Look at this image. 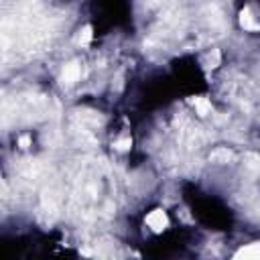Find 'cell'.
Wrapping results in <instances>:
<instances>
[{
  "label": "cell",
  "mask_w": 260,
  "mask_h": 260,
  "mask_svg": "<svg viewBox=\"0 0 260 260\" xmlns=\"http://www.w3.org/2000/svg\"><path fill=\"white\" fill-rule=\"evenodd\" d=\"M146 223H148V228L152 232H162L169 225V217H167V213L162 209H154V211H150L146 215Z\"/></svg>",
  "instance_id": "obj_1"
},
{
  "label": "cell",
  "mask_w": 260,
  "mask_h": 260,
  "mask_svg": "<svg viewBox=\"0 0 260 260\" xmlns=\"http://www.w3.org/2000/svg\"><path fill=\"white\" fill-rule=\"evenodd\" d=\"M79 73H81L79 63H75V61L67 63V65L63 67V73H61V83H63V85H71V83H75V81L79 79Z\"/></svg>",
  "instance_id": "obj_2"
},
{
  "label": "cell",
  "mask_w": 260,
  "mask_h": 260,
  "mask_svg": "<svg viewBox=\"0 0 260 260\" xmlns=\"http://www.w3.org/2000/svg\"><path fill=\"white\" fill-rule=\"evenodd\" d=\"M240 26L244 30H258L260 28V24L254 20V14H252V10L248 6L242 8V12H240Z\"/></svg>",
  "instance_id": "obj_3"
},
{
  "label": "cell",
  "mask_w": 260,
  "mask_h": 260,
  "mask_svg": "<svg viewBox=\"0 0 260 260\" xmlns=\"http://www.w3.org/2000/svg\"><path fill=\"white\" fill-rule=\"evenodd\" d=\"M236 258H244V260H260V244H250L242 250L236 252Z\"/></svg>",
  "instance_id": "obj_4"
},
{
  "label": "cell",
  "mask_w": 260,
  "mask_h": 260,
  "mask_svg": "<svg viewBox=\"0 0 260 260\" xmlns=\"http://www.w3.org/2000/svg\"><path fill=\"white\" fill-rule=\"evenodd\" d=\"M232 158H234V152L230 148H217V150L211 152V160L213 162H228Z\"/></svg>",
  "instance_id": "obj_5"
},
{
  "label": "cell",
  "mask_w": 260,
  "mask_h": 260,
  "mask_svg": "<svg viewBox=\"0 0 260 260\" xmlns=\"http://www.w3.org/2000/svg\"><path fill=\"white\" fill-rule=\"evenodd\" d=\"M91 26L89 24H85L83 28H79V32H77V37H75V43L77 45H81V47H85V45H89V41H91Z\"/></svg>",
  "instance_id": "obj_6"
},
{
  "label": "cell",
  "mask_w": 260,
  "mask_h": 260,
  "mask_svg": "<svg viewBox=\"0 0 260 260\" xmlns=\"http://www.w3.org/2000/svg\"><path fill=\"white\" fill-rule=\"evenodd\" d=\"M193 104H195V110H197L199 116H207L211 112V102L207 98H195Z\"/></svg>",
  "instance_id": "obj_7"
},
{
  "label": "cell",
  "mask_w": 260,
  "mask_h": 260,
  "mask_svg": "<svg viewBox=\"0 0 260 260\" xmlns=\"http://www.w3.org/2000/svg\"><path fill=\"white\" fill-rule=\"evenodd\" d=\"M130 146H132V140H130V138H120V140H116V142H114V148H116V150H120V152L128 150Z\"/></svg>",
  "instance_id": "obj_8"
},
{
  "label": "cell",
  "mask_w": 260,
  "mask_h": 260,
  "mask_svg": "<svg viewBox=\"0 0 260 260\" xmlns=\"http://www.w3.org/2000/svg\"><path fill=\"white\" fill-rule=\"evenodd\" d=\"M219 65V51L213 49L209 55H207V67H217Z\"/></svg>",
  "instance_id": "obj_9"
},
{
  "label": "cell",
  "mask_w": 260,
  "mask_h": 260,
  "mask_svg": "<svg viewBox=\"0 0 260 260\" xmlns=\"http://www.w3.org/2000/svg\"><path fill=\"white\" fill-rule=\"evenodd\" d=\"M246 158L250 160V162H248V167H250V169H254V171H260V158H258L256 154H248Z\"/></svg>",
  "instance_id": "obj_10"
},
{
  "label": "cell",
  "mask_w": 260,
  "mask_h": 260,
  "mask_svg": "<svg viewBox=\"0 0 260 260\" xmlns=\"http://www.w3.org/2000/svg\"><path fill=\"white\" fill-rule=\"evenodd\" d=\"M18 142H20V146H26V144H28V136H22Z\"/></svg>",
  "instance_id": "obj_11"
}]
</instances>
